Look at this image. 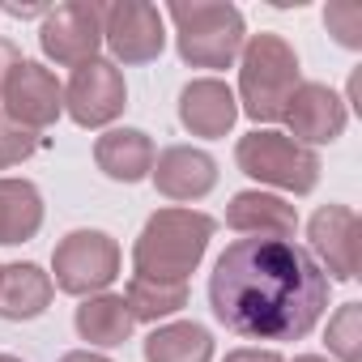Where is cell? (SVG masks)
I'll return each instance as SVG.
<instances>
[{
	"label": "cell",
	"instance_id": "obj_1",
	"mask_svg": "<svg viewBox=\"0 0 362 362\" xmlns=\"http://www.w3.org/2000/svg\"><path fill=\"white\" fill-rule=\"evenodd\" d=\"M214 315L252 341H298L328 307V273L294 239H235L209 277Z\"/></svg>",
	"mask_w": 362,
	"mask_h": 362
},
{
	"label": "cell",
	"instance_id": "obj_2",
	"mask_svg": "<svg viewBox=\"0 0 362 362\" xmlns=\"http://www.w3.org/2000/svg\"><path fill=\"white\" fill-rule=\"evenodd\" d=\"M214 239V218L197 214V209H158L136 247H132V264L136 277H153V281H188V273L201 264L205 247Z\"/></svg>",
	"mask_w": 362,
	"mask_h": 362
},
{
	"label": "cell",
	"instance_id": "obj_3",
	"mask_svg": "<svg viewBox=\"0 0 362 362\" xmlns=\"http://www.w3.org/2000/svg\"><path fill=\"white\" fill-rule=\"evenodd\" d=\"M298 86H303L298 81V56L281 35L247 39L243 64H239V98H243V111L256 124L281 119Z\"/></svg>",
	"mask_w": 362,
	"mask_h": 362
},
{
	"label": "cell",
	"instance_id": "obj_4",
	"mask_svg": "<svg viewBox=\"0 0 362 362\" xmlns=\"http://www.w3.org/2000/svg\"><path fill=\"white\" fill-rule=\"evenodd\" d=\"M166 18L175 22L179 56L192 69H230L243 52V13L222 0H192L170 5Z\"/></svg>",
	"mask_w": 362,
	"mask_h": 362
},
{
	"label": "cell",
	"instance_id": "obj_5",
	"mask_svg": "<svg viewBox=\"0 0 362 362\" xmlns=\"http://www.w3.org/2000/svg\"><path fill=\"white\" fill-rule=\"evenodd\" d=\"M235 162H239L243 175L260 179V184H273V188H286L294 197H303V192H311L320 184V158H315V149H307L294 136L273 132V128H264V132L256 128V132L239 136Z\"/></svg>",
	"mask_w": 362,
	"mask_h": 362
},
{
	"label": "cell",
	"instance_id": "obj_6",
	"mask_svg": "<svg viewBox=\"0 0 362 362\" xmlns=\"http://www.w3.org/2000/svg\"><path fill=\"white\" fill-rule=\"evenodd\" d=\"M52 273L64 294H98L119 277V243L103 230H73L56 243Z\"/></svg>",
	"mask_w": 362,
	"mask_h": 362
},
{
	"label": "cell",
	"instance_id": "obj_7",
	"mask_svg": "<svg viewBox=\"0 0 362 362\" xmlns=\"http://www.w3.org/2000/svg\"><path fill=\"white\" fill-rule=\"evenodd\" d=\"M39 43H43V52L56 64H69V69H81V64L98 60V47H103V9L94 5V0H69V5L47 9Z\"/></svg>",
	"mask_w": 362,
	"mask_h": 362
},
{
	"label": "cell",
	"instance_id": "obj_8",
	"mask_svg": "<svg viewBox=\"0 0 362 362\" xmlns=\"http://www.w3.org/2000/svg\"><path fill=\"white\" fill-rule=\"evenodd\" d=\"M103 43L111 47V56L119 64H149L162 56L166 30H162V13L145 0H119V5L103 9Z\"/></svg>",
	"mask_w": 362,
	"mask_h": 362
},
{
	"label": "cell",
	"instance_id": "obj_9",
	"mask_svg": "<svg viewBox=\"0 0 362 362\" xmlns=\"http://www.w3.org/2000/svg\"><path fill=\"white\" fill-rule=\"evenodd\" d=\"M124 107H128V86L111 60H90V64L73 69V81L64 86V111L81 128H103Z\"/></svg>",
	"mask_w": 362,
	"mask_h": 362
},
{
	"label": "cell",
	"instance_id": "obj_10",
	"mask_svg": "<svg viewBox=\"0 0 362 362\" xmlns=\"http://www.w3.org/2000/svg\"><path fill=\"white\" fill-rule=\"evenodd\" d=\"M0 98H5V115H9L13 124L30 128V132L56 124L60 111H64V90H60V81H56L43 64H35V60H22V64L9 73L5 94H0Z\"/></svg>",
	"mask_w": 362,
	"mask_h": 362
},
{
	"label": "cell",
	"instance_id": "obj_11",
	"mask_svg": "<svg viewBox=\"0 0 362 362\" xmlns=\"http://www.w3.org/2000/svg\"><path fill=\"white\" fill-rule=\"evenodd\" d=\"M311 252L337 281L358 277V252H362V222L345 205H324L311 218Z\"/></svg>",
	"mask_w": 362,
	"mask_h": 362
},
{
	"label": "cell",
	"instance_id": "obj_12",
	"mask_svg": "<svg viewBox=\"0 0 362 362\" xmlns=\"http://www.w3.org/2000/svg\"><path fill=\"white\" fill-rule=\"evenodd\" d=\"M281 119L290 124V136L298 145H307V149L311 145H328V141H337L345 132V103L328 86L303 81L294 90V98H290V107H286Z\"/></svg>",
	"mask_w": 362,
	"mask_h": 362
},
{
	"label": "cell",
	"instance_id": "obj_13",
	"mask_svg": "<svg viewBox=\"0 0 362 362\" xmlns=\"http://www.w3.org/2000/svg\"><path fill=\"white\" fill-rule=\"evenodd\" d=\"M153 188L170 201H201L218 184V162L205 149L192 145H170L153 158Z\"/></svg>",
	"mask_w": 362,
	"mask_h": 362
},
{
	"label": "cell",
	"instance_id": "obj_14",
	"mask_svg": "<svg viewBox=\"0 0 362 362\" xmlns=\"http://www.w3.org/2000/svg\"><path fill=\"white\" fill-rule=\"evenodd\" d=\"M179 119H184V128L192 136H226L239 119V98L230 94L226 81L201 77L179 94Z\"/></svg>",
	"mask_w": 362,
	"mask_h": 362
},
{
	"label": "cell",
	"instance_id": "obj_15",
	"mask_svg": "<svg viewBox=\"0 0 362 362\" xmlns=\"http://www.w3.org/2000/svg\"><path fill=\"white\" fill-rule=\"evenodd\" d=\"M153 141L141 128H111L98 136L94 145V162L107 179H119V184H136L153 170Z\"/></svg>",
	"mask_w": 362,
	"mask_h": 362
},
{
	"label": "cell",
	"instance_id": "obj_16",
	"mask_svg": "<svg viewBox=\"0 0 362 362\" xmlns=\"http://www.w3.org/2000/svg\"><path fill=\"white\" fill-rule=\"evenodd\" d=\"M226 222L230 230L239 235H269V239H290L294 226H298V214L294 205H286L281 197H269V192H239L226 209Z\"/></svg>",
	"mask_w": 362,
	"mask_h": 362
},
{
	"label": "cell",
	"instance_id": "obj_17",
	"mask_svg": "<svg viewBox=\"0 0 362 362\" xmlns=\"http://www.w3.org/2000/svg\"><path fill=\"white\" fill-rule=\"evenodd\" d=\"M52 277L39 269V264H9V269H0V315L5 320H35L47 311L52 303Z\"/></svg>",
	"mask_w": 362,
	"mask_h": 362
},
{
	"label": "cell",
	"instance_id": "obj_18",
	"mask_svg": "<svg viewBox=\"0 0 362 362\" xmlns=\"http://www.w3.org/2000/svg\"><path fill=\"white\" fill-rule=\"evenodd\" d=\"M43 226V197L26 179H0V243H26Z\"/></svg>",
	"mask_w": 362,
	"mask_h": 362
},
{
	"label": "cell",
	"instance_id": "obj_19",
	"mask_svg": "<svg viewBox=\"0 0 362 362\" xmlns=\"http://www.w3.org/2000/svg\"><path fill=\"white\" fill-rule=\"evenodd\" d=\"M214 358V337L184 320V324H162L145 337V362H209Z\"/></svg>",
	"mask_w": 362,
	"mask_h": 362
},
{
	"label": "cell",
	"instance_id": "obj_20",
	"mask_svg": "<svg viewBox=\"0 0 362 362\" xmlns=\"http://www.w3.org/2000/svg\"><path fill=\"white\" fill-rule=\"evenodd\" d=\"M132 324L136 320L128 315V303L119 294H94L77 307V332L90 345H124Z\"/></svg>",
	"mask_w": 362,
	"mask_h": 362
},
{
	"label": "cell",
	"instance_id": "obj_21",
	"mask_svg": "<svg viewBox=\"0 0 362 362\" xmlns=\"http://www.w3.org/2000/svg\"><path fill=\"white\" fill-rule=\"evenodd\" d=\"M124 303H128V315H132V320L158 324V320L175 315L179 307H188V281L132 277V281H128V290H124Z\"/></svg>",
	"mask_w": 362,
	"mask_h": 362
},
{
	"label": "cell",
	"instance_id": "obj_22",
	"mask_svg": "<svg viewBox=\"0 0 362 362\" xmlns=\"http://www.w3.org/2000/svg\"><path fill=\"white\" fill-rule=\"evenodd\" d=\"M328 349L341 362H362V303L337 307V315L328 320Z\"/></svg>",
	"mask_w": 362,
	"mask_h": 362
},
{
	"label": "cell",
	"instance_id": "obj_23",
	"mask_svg": "<svg viewBox=\"0 0 362 362\" xmlns=\"http://www.w3.org/2000/svg\"><path fill=\"white\" fill-rule=\"evenodd\" d=\"M324 26L341 47H362V5L358 0H332L324 9Z\"/></svg>",
	"mask_w": 362,
	"mask_h": 362
},
{
	"label": "cell",
	"instance_id": "obj_24",
	"mask_svg": "<svg viewBox=\"0 0 362 362\" xmlns=\"http://www.w3.org/2000/svg\"><path fill=\"white\" fill-rule=\"evenodd\" d=\"M35 149H39V136H35L30 128L13 124L5 111H0V170H5V166H18V162H26Z\"/></svg>",
	"mask_w": 362,
	"mask_h": 362
},
{
	"label": "cell",
	"instance_id": "obj_25",
	"mask_svg": "<svg viewBox=\"0 0 362 362\" xmlns=\"http://www.w3.org/2000/svg\"><path fill=\"white\" fill-rule=\"evenodd\" d=\"M22 64V52L9 43V39H0V94H5V81H9V73Z\"/></svg>",
	"mask_w": 362,
	"mask_h": 362
},
{
	"label": "cell",
	"instance_id": "obj_26",
	"mask_svg": "<svg viewBox=\"0 0 362 362\" xmlns=\"http://www.w3.org/2000/svg\"><path fill=\"white\" fill-rule=\"evenodd\" d=\"M226 362H281V354H273V349H235V354H226Z\"/></svg>",
	"mask_w": 362,
	"mask_h": 362
},
{
	"label": "cell",
	"instance_id": "obj_27",
	"mask_svg": "<svg viewBox=\"0 0 362 362\" xmlns=\"http://www.w3.org/2000/svg\"><path fill=\"white\" fill-rule=\"evenodd\" d=\"M5 13H9V18H35V13L47 18V9H39V5H5Z\"/></svg>",
	"mask_w": 362,
	"mask_h": 362
},
{
	"label": "cell",
	"instance_id": "obj_28",
	"mask_svg": "<svg viewBox=\"0 0 362 362\" xmlns=\"http://www.w3.org/2000/svg\"><path fill=\"white\" fill-rule=\"evenodd\" d=\"M60 362H111V358H103V354H90V349H73V354H64Z\"/></svg>",
	"mask_w": 362,
	"mask_h": 362
},
{
	"label": "cell",
	"instance_id": "obj_29",
	"mask_svg": "<svg viewBox=\"0 0 362 362\" xmlns=\"http://www.w3.org/2000/svg\"><path fill=\"white\" fill-rule=\"evenodd\" d=\"M294 362H328V358H315V354H303V358H294Z\"/></svg>",
	"mask_w": 362,
	"mask_h": 362
},
{
	"label": "cell",
	"instance_id": "obj_30",
	"mask_svg": "<svg viewBox=\"0 0 362 362\" xmlns=\"http://www.w3.org/2000/svg\"><path fill=\"white\" fill-rule=\"evenodd\" d=\"M0 362H22V358H13V354H0Z\"/></svg>",
	"mask_w": 362,
	"mask_h": 362
}]
</instances>
